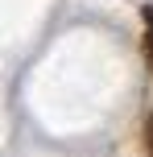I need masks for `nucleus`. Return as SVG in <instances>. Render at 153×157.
Returning <instances> with one entry per match:
<instances>
[{
	"label": "nucleus",
	"mask_w": 153,
	"mask_h": 157,
	"mask_svg": "<svg viewBox=\"0 0 153 157\" xmlns=\"http://www.w3.org/2000/svg\"><path fill=\"white\" fill-rule=\"evenodd\" d=\"M141 21H145V62H149V71H153V4L141 8Z\"/></svg>",
	"instance_id": "1"
},
{
	"label": "nucleus",
	"mask_w": 153,
	"mask_h": 157,
	"mask_svg": "<svg viewBox=\"0 0 153 157\" xmlns=\"http://www.w3.org/2000/svg\"><path fill=\"white\" fill-rule=\"evenodd\" d=\"M149 145H153V120H149Z\"/></svg>",
	"instance_id": "2"
}]
</instances>
